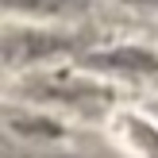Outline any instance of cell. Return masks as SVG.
I'll list each match as a JSON object with an SVG mask.
<instances>
[{
	"label": "cell",
	"mask_w": 158,
	"mask_h": 158,
	"mask_svg": "<svg viewBox=\"0 0 158 158\" xmlns=\"http://www.w3.org/2000/svg\"><path fill=\"white\" fill-rule=\"evenodd\" d=\"M27 93H35L39 100L58 108H73L81 116H97L108 108V89L97 81H89L85 73H73V69H54V73H39L27 81Z\"/></svg>",
	"instance_id": "cell-1"
},
{
	"label": "cell",
	"mask_w": 158,
	"mask_h": 158,
	"mask_svg": "<svg viewBox=\"0 0 158 158\" xmlns=\"http://www.w3.org/2000/svg\"><path fill=\"white\" fill-rule=\"evenodd\" d=\"M69 46H73V39L58 35V31H35V27L0 31V66H31V62L54 58Z\"/></svg>",
	"instance_id": "cell-2"
},
{
	"label": "cell",
	"mask_w": 158,
	"mask_h": 158,
	"mask_svg": "<svg viewBox=\"0 0 158 158\" xmlns=\"http://www.w3.org/2000/svg\"><path fill=\"white\" fill-rule=\"evenodd\" d=\"M120 135L123 143L143 158H158V127H151L147 120H135V116H120Z\"/></svg>",
	"instance_id": "cell-3"
},
{
	"label": "cell",
	"mask_w": 158,
	"mask_h": 158,
	"mask_svg": "<svg viewBox=\"0 0 158 158\" xmlns=\"http://www.w3.org/2000/svg\"><path fill=\"white\" fill-rule=\"evenodd\" d=\"M100 62L112 66V69H123V73H131V77H158V58L147 54V50H131V46H123V50L104 54Z\"/></svg>",
	"instance_id": "cell-4"
},
{
	"label": "cell",
	"mask_w": 158,
	"mask_h": 158,
	"mask_svg": "<svg viewBox=\"0 0 158 158\" xmlns=\"http://www.w3.org/2000/svg\"><path fill=\"white\" fill-rule=\"evenodd\" d=\"M0 158H46V154L31 151V147H27V143H19V139L0 135Z\"/></svg>",
	"instance_id": "cell-5"
}]
</instances>
